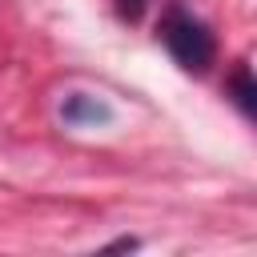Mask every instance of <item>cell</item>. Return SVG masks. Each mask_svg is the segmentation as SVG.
Masks as SVG:
<instances>
[{
	"label": "cell",
	"instance_id": "cell-5",
	"mask_svg": "<svg viewBox=\"0 0 257 257\" xmlns=\"http://www.w3.org/2000/svg\"><path fill=\"white\" fill-rule=\"evenodd\" d=\"M108 249H137V241H133V237H120V241H112Z\"/></svg>",
	"mask_w": 257,
	"mask_h": 257
},
{
	"label": "cell",
	"instance_id": "cell-4",
	"mask_svg": "<svg viewBox=\"0 0 257 257\" xmlns=\"http://www.w3.org/2000/svg\"><path fill=\"white\" fill-rule=\"evenodd\" d=\"M145 4H149V0H116V12H120L124 20H141Z\"/></svg>",
	"mask_w": 257,
	"mask_h": 257
},
{
	"label": "cell",
	"instance_id": "cell-3",
	"mask_svg": "<svg viewBox=\"0 0 257 257\" xmlns=\"http://www.w3.org/2000/svg\"><path fill=\"white\" fill-rule=\"evenodd\" d=\"M225 92L233 96V104H237L245 116H253V112H257V84H253L249 64H237V68H233V76L225 80Z\"/></svg>",
	"mask_w": 257,
	"mask_h": 257
},
{
	"label": "cell",
	"instance_id": "cell-1",
	"mask_svg": "<svg viewBox=\"0 0 257 257\" xmlns=\"http://www.w3.org/2000/svg\"><path fill=\"white\" fill-rule=\"evenodd\" d=\"M161 44L169 48V56L185 68V72H205L217 56V44H213V32L205 28V20H197L193 12H185L181 4H173L157 28Z\"/></svg>",
	"mask_w": 257,
	"mask_h": 257
},
{
	"label": "cell",
	"instance_id": "cell-2",
	"mask_svg": "<svg viewBox=\"0 0 257 257\" xmlns=\"http://www.w3.org/2000/svg\"><path fill=\"white\" fill-rule=\"evenodd\" d=\"M60 120L72 124V128H92V124H108L112 108L100 96H92V92H68L60 100Z\"/></svg>",
	"mask_w": 257,
	"mask_h": 257
}]
</instances>
